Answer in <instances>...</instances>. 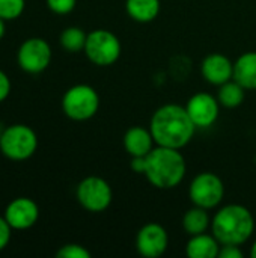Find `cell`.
Instances as JSON below:
<instances>
[{"label": "cell", "mask_w": 256, "mask_h": 258, "mask_svg": "<svg viewBox=\"0 0 256 258\" xmlns=\"http://www.w3.org/2000/svg\"><path fill=\"white\" fill-rule=\"evenodd\" d=\"M149 130L157 145L181 150L193 139L198 128L186 107L180 104H164L154 112Z\"/></svg>", "instance_id": "1"}, {"label": "cell", "mask_w": 256, "mask_h": 258, "mask_svg": "<svg viewBox=\"0 0 256 258\" xmlns=\"http://www.w3.org/2000/svg\"><path fill=\"white\" fill-rule=\"evenodd\" d=\"M187 172L186 159L177 148L157 145L145 156L146 180L157 189H174L181 184Z\"/></svg>", "instance_id": "2"}, {"label": "cell", "mask_w": 256, "mask_h": 258, "mask_svg": "<svg viewBox=\"0 0 256 258\" xmlns=\"http://www.w3.org/2000/svg\"><path fill=\"white\" fill-rule=\"evenodd\" d=\"M211 231L220 245H243L255 231L252 212L241 204L222 207L211 219Z\"/></svg>", "instance_id": "3"}, {"label": "cell", "mask_w": 256, "mask_h": 258, "mask_svg": "<svg viewBox=\"0 0 256 258\" xmlns=\"http://www.w3.org/2000/svg\"><path fill=\"white\" fill-rule=\"evenodd\" d=\"M100 95L89 85H75L69 88L62 98L63 113L74 121H88L98 112Z\"/></svg>", "instance_id": "4"}, {"label": "cell", "mask_w": 256, "mask_h": 258, "mask_svg": "<svg viewBox=\"0 0 256 258\" xmlns=\"http://www.w3.org/2000/svg\"><path fill=\"white\" fill-rule=\"evenodd\" d=\"M38 147V138L35 132L23 124H14L3 130L0 139L2 153L11 160H26L32 157Z\"/></svg>", "instance_id": "5"}, {"label": "cell", "mask_w": 256, "mask_h": 258, "mask_svg": "<svg viewBox=\"0 0 256 258\" xmlns=\"http://www.w3.org/2000/svg\"><path fill=\"white\" fill-rule=\"evenodd\" d=\"M121 42L115 33L106 29H97L88 33L84 53L88 59L98 67H110L121 56Z\"/></svg>", "instance_id": "6"}, {"label": "cell", "mask_w": 256, "mask_h": 258, "mask_svg": "<svg viewBox=\"0 0 256 258\" xmlns=\"http://www.w3.org/2000/svg\"><path fill=\"white\" fill-rule=\"evenodd\" d=\"M225 197V184L214 172L198 174L189 187V198L193 206L202 209H216Z\"/></svg>", "instance_id": "7"}, {"label": "cell", "mask_w": 256, "mask_h": 258, "mask_svg": "<svg viewBox=\"0 0 256 258\" xmlns=\"http://www.w3.org/2000/svg\"><path fill=\"white\" fill-rule=\"evenodd\" d=\"M77 200L80 206L91 213H101L109 209L113 200L110 184L97 175L83 178L77 186Z\"/></svg>", "instance_id": "8"}, {"label": "cell", "mask_w": 256, "mask_h": 258, "mask_svg": "<svg viewBox=\"0 0 256 258\" xmlns=\"http://www.w3.org/2000/svg\"><path fill=\"white\" fill-rule=\"evenodd\" d=\"M17 60L26 73H42L51 62V47L42 38H29L20 45Z\"/></svg>", "instance_id": "9"}, {"label": "cell", "mask_w": 256, "mask_h": 258, "mask_svg": "<svg viewBox=\"0 0 256 258\" xmlns=\"http://www.w3.org/2000/svg\"><path fill=\"white\" fill-rule=\"evenodd\" d=\"M169 246V236L164 227L157 222L143 225L136 236V249L145 258L161 257Z\"/></svg>", "instance_id": "10"}, {"label": "cell", "mask_w": 256, "mask_h": 258, "mask_svg": "<svg viewBox=\"0 0 256 258\" xmlns=\"http://www.w3.org/2000/svg\"><path fill=\"white\" fill-rule=\"evenodd\" d=\"M220 103L208 92H198L190 97L186 104V110L190 115L196 128H208L219 119Z\"/></svg>", "instance_id": "11"}, {"label": "cell", "mask_w": 256, "mask_h": 258, "mask_svg": "<svg viewBox=\"0 0 256 258\" xmlns=\"http://www.w3.org/2000/svg\"><path fill=\"white\" fill-rule=\"evenodd\" d=\"M39 218L38 206L29 198H17L11 201L5 210V219L12 230L32 228Z\"/></svg>", "instance_id": "12"}, {"label": "cell", "mask_w": 256, "mask_h": 258, "mask_svg": "<svg viewBox=\"0 0 256 258\" xmlns=\"http://www.w3.org/2000/svg\"><path fill=\"white\" fill-rule=\"evenodd\" d=\"M201 74L208 83L220 86L234 79V62L222 53H211L202 60Z\"/></svg>", "instance_id": "13"}, {"label": "cell", "mask_w": 256, "mask_h": 258, "mask_svg": "<svg viewBox=\"0 0 256 258\" xmlns=\"http://www.w3.org/2000/svg\"><path fill=\"white\" fill-rule=\"evenodd\" d=\"M124 147L131 157H145L154 150V138L149 128L134 125L124 135Z\"/></svg>", "instance_id": "14"}, {"label": "cell", "mask_w": 256, "mask_h": 258, "mask_svg": "<svg viewBox=\"0 0 256 258\" xmlns=\"http://www.w3.org/2000/svg\"><path fill=\"white\" fill-rule=\"evenodd\" d=\"M220 252V242L214 234H196L190 236L186 246V254L190 258H216Z\"/></svg>", "instance_id": "15"}, {"label": "cell", "mask_w": 256, "mask_h": 258, "mask_svg": "<svg viewBox=\"0 0 256 258\" xmlns=\"http://www.w3.org/2000/svg\"><path fill=\"white\" fill-rule=\"evenodd\" d=\"M234 80L246 91H256V51L243 53L234 62Z\"/></svg>", "instance_id": "16"}, {"label": "cell", "mask_w": 256, "mask_h": 258, "mask_svg": "<svg viewBox=\"0 0 256 258\" xmlns=\"http://www.w3.org/2000/svg\"><path fill=\"white\" fill-rule=\"evenodd\" d=\"M160 0H127L125 9L130 18L139 23H149L160 14Z\"/></svg>", "instance_id": "17"}, {"label": "cell", "mask_w": 256, "mask_h": 258, "mask_svg": "<svg viewBox=\"0 0 256 258\" xmlns=\"http://www.w3.org/2000/svg\"><path fill=\"white\" fill-rule=\"evenodd\" d=\"M210 227H211V219L207 209L193 206L183 216V228L189 236L207 233Z\"/></svg>", "instance_id": "18"}, {"label": "cell", "mask_w": 256, "mask_h": 258, "mask_svg": "<svg viewBox=\"0 0 256 258\" xmlns=\"http://www.w3.org/2000/svg\"><path fill=\"white\" fill-rule=\"evenodd\" d=\"M244 95H246V89L238 82H235L232 79L219 86L217 100L222 106H225L228 109H235L240 104H243Z\"/></svg>", "instance_id": "19"}, {"label": "cell", "mask_w": 256, "mask_h": 258, "mask_svg": "<svg viewBox=\"0 0 256 258\" xmlns=\"http://www.w3.org/2000/svg\"><path fill=\"white\" fill-rule=\"evenodd\" d=\"M86 38H88V35L84 33L83 29L72 26V27H68V29H65L62 32V35H60V44H62V47L66 51L77 53L80 50H84Z\"/></svg>", "instance_id": "20"}, {"label": "cell", "mask_w": 256, "mask_h": 258, "mask_svg": "<svg viewBox=\"0 0 256 258\" xmlns=\"http://www.w3.org/2000/svg\"><path fill=\"white\" fill-rule=\"evenodd\" d=\"M24 0H0V18L5 21L18 18L24 11Z\"/></svg>", "instance_id": "21"}, {"label": "cell", "mask_w": 256, "mask_h": 258, "mask_svg": "<svg viewBox=\"0 0 256 258\" xmlns=\"http://www.w3.org/2000/svg\"><path fill=\"white\" fill-rule=\"evenodd\" d=\"M57 258H91V252L77 243H69L62 246L57 252H56Z\"/></svg>", "instance_id": "22"}, {"label": "cell", "mask_w": 256, "mask_h": 258, "mask_svg": "<svg viewBox=\"0 0 256 258\" xmlns=\"http://www.w3.org/2000/svg\"><path fill=\"white\" fill-rule=\"evenodd\" d=\"M77 0H47L48 8L59 15H65L69 14L74 8H75Z\"/></svg>", "instance_id": "23"}, {"label": "cell", "mask_w": 256, "mask_h": 258, "mask_svg": "<svg viewBox=\"0 0 256 258\" xmlns=\"http://www.w3.org/2000/svg\"><path fill=\"white\" fill-rule=\"evenodd\" d=\"M220 258H243L244 252L240 249L238 245H222L220 252H219Z\"/></svg>", "instance_id": "24"}, {"label": "cell", "mask_w": 256, "mask_h": 258, "mask_svg": "<svg viewBox=\"0 0 256 258\" xmlns=\"http://www.w3.org/2000/svg\"><path fill=\"white\" fill-rule=\"evenodd\" d=\"M11 230L12 228L8 224V221L5 219V216L0 218V251H3L8 246V243L11 240Z\"/></svg>", "instance_id": "25"}, {"label": "cell", "mask_w": 256, "mask_h": 258, "mask_svg": "<svg viewBox=\"0 0 256 258\" xmlns=\"http://www.w3.org/2000/svg\"><path fill=\"white\" fill-rule=\"evenodd\" d=\"M11 92V82H9V77L0 70V103L9 95Z\"/></svg>", "instance_id": "26"}, {"label": "cell", "mask_w": 256, "mask_h": 258, "mask_svg": "<svg viewBox=\"0 0 256 258\" xmlns=\"http://www.w3.org/2000/svg\"><path fill=\"white\" fill-rule=\"evenodd\" d=\"M131 169L134 172H145V157H131Z\"/></svg>", "instance_id": "27"}, {"label": "cell", "mask_w": 256, "mask_h": 258, "mask_svg": "<svg viewBox=\"0 0 256 258\" xmlns=\"http://www.w3.org/2000/svg\"><path fill=\"white\" fill-rule=\"evenodd\" d=\"M3 35H5V20L0 18V39L3 38Z\"/></svg>", "instance_id": "28"}, {"label": "cell", "mask_w": 256, "mask_h": 258, "mask_svg": "<svg viewBox=\"0 0 256 258\" xmlns=\"http://www.w3.org/2000/svg\"><path fill=\"white\" fill-rule=\"evenodd\" d=\"M250 257L256 258V240L255 243L252 245V248H250Z\"/></svg>", "instance_id": "29"}, {"label": "cell", "mask_w": 256, "mask_h": 258, "mask_svg": "<svg viewBox=\"0 0 256 258\" xmlns=\"http://www.w3.org/2000/svg\"><path fill=\"white\" fill-rule=\"evenodd\" d=\"M2 133H3V132H2V130H0V139H2Z\"/></svg>", "instance_id": "30"}]
</instances>
